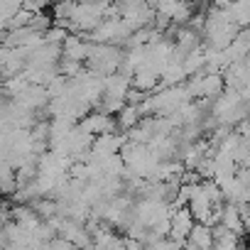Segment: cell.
<instances>
[{"mask_svg":"<svg viewBox=\"0 0 250 250\" xmlns=\"http://www.w3.org/2000/svg\"><path fill=\"white\" fill-rule=\"evenodd\" d=\"M194 226H196V216L191 213L189 206H177L172 211V230H169V235L179 243V248H187V238H189Z\"/></svg>","mask_w":250,"mask_h":250,"instance_id":"6da1fadb","label":"cell"},{"mask_svg":"<svg viewBox=\"0 0 250 250\" xmlns=\"http://www.w3.org/2000/svg\"><path fill=\"white\" fill-rule=\"evenodd\" d=\"M79 125L83 130L93 133V135H101V133H115L118 130V118H113V113H105V110H98L96 113H86Z\"/></svg>","mask_w":250,"mask_h":250,"instance_id":"7a4b0ae2","label":"cell"},{"mask_svg":"<svg viewBox=\"0 0 250 250\" xmlns=\"http://www.w3.org/2000/svg\"><path fill=\"white\" fill-rule=\"evenodd\" d=\"M125 143H128V133H101V135H96L91 152L96 157H105V155L120 152Z\"/></svg>","mask_w":250,"mask_h":250,"instance_id":"3957f363","label":"cell"},{"mask_svg":"<svg viewBox=\"0 0 250 250\" xmlns=\"http://www.w3.org/2000/svg\"><path fill=\"white\" fill-rule=\"evenodd\" d=\"M228 62H243L250 57V27H240V32L235 35V40L230 42V47L223 49Z\"/></svg>","mask_w":250,"mask_h":250,"instance_id":"277c9868","label":"cell"},{"mask_svg":"<svg viewBox=\"0 0 250 250\" xmlns=\"http://www.w3.org/2000/svg\"><path fill=\"white\" fill-rule=\"evenodd\" d=\"M91 47H93L91 40H83V37L69 35V37L64 40V57L76 59V62H86L88 54H91Z\"/></svg>","mask_w":250,"mask_h":250,"instance_id":"5b68a950","label":"cell"},{"mask_svg":"<svg viewBox=\"0 0 250 250\" xmlns=\"http://www.w3.org/2000/svg\"><path fill=\"white\" fill-rule=\"evenodd\" d=\"M211 245H213V226L196 221V226L187 238V248H211Z\"/></svg>","mask_w":250,"mask_h":250,"instance_id":"8992f818","label":"cell"},{"mask_svg":"<svg viewBox=\"0 0 250 250\" xmlns=\"http://www.w3.org/2000/svg\"><path fill=\"white\" fill-rule=\"evenodd\" d=\"M115 118H118V128L128 133V130H133L135 125L143 120V110H140V105H135V103H125L123 110H120Z\"/></svg>","mask_w":250,"mask_h":250,"instance_id":"52a82bcc","label":"cell"}]
</instances>
